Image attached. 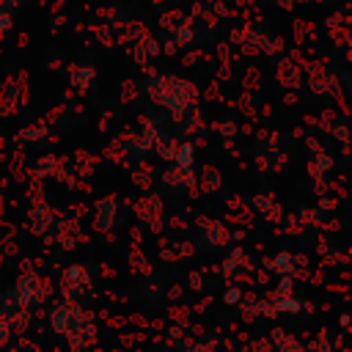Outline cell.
Segmentation results:
<instances>
[{"mask_svg": "<svg viewBox=\"0 0 352 352\" xmlns=\"http://www.w3.org/2000/svg\"><path fill=\"white\" fill-rule=\"evenodd\" d=\"M50 330L72 349V352H88L99 338V322L91 308L72 300H55L50 305Z\"/></svg>", "mask_w": 352, "mask_h": 352, "instance_id": "obj_1", "label": "cell"}, {"mask_svg": "<svg viewBox=\"0 0 352 352\" xmlns=\"http://www.w3.org/2000/svg\"><path fill=\"white\" fill-rule=\"evenodd\" d=\"M6 294H8V300H11V305H14L16 311H28V314H30V311L41 308V305L50 300L52 286H50V280L41 278L38 272L25 270V272L16 278V283H14Z\"/></svg>", "mask_w": 352, "mask_h": 352, "instance_id": "obj_2", "label": "cell"}, {"mask_svg": "<svg viewBox=\"0 0 352 352\" xmlns=\"http://www.w3.org/2000/svg\"><path fill=\"white\" fill-rule=\"evenodd\" d=\"M58 289L63 294V300H72V302H85L94 292V267L91 264H69L63 272H60V280H58Z\"/></svg>", "mask_w": 352, "mask_h": 352, "instance_id": "obj_3", "label": "cell"}, {"mask_svg": "<svg viewBox=\"0 0 352 352\" xmlns=\"http://www.w3.org/2000/svg\"><path fill=\"white\" fill-rule=\"evenodd\" d=\"M154 88L157 91H151V96L157 102H162L165 107H170L173 113H182L195 96L192 85L187 80H179V77H154Z\"/></svg>", "mask_w": 352, "mask_h": 352, "instance_id": "obj_4", "label": "cell"}, {"mask_svg": "<svg viewBox=\"0 0 352 352\" xmlns=\"http://www.w3.org/2000/svg\"><path fill=\"white\" fill-rule=\"evenodd\" d=\"M118 223V201L113 195H104L96 201V214H94V228L99 234H110V228H116Z\"/></svg>", "mask_w": 352, "mask_h": 352, "instance_id": "obj_5", "label": "cell"}, {"mask_svg": "<svg viewBox=\"0 0 352 352\" xmlns=\"http://www.w3.org/2000/svg\"><path fill=\"white\" fill-rule=\"evenodd\" d=\"M201 242L206 245V248H220V245H226L228 242V228L223 226V223H217V220H204L201 223Z\"/></svg>", "mask_w": 352, "mask_h": 352, "instance_id": "obj_6", "label": "cell"}, {"mask_svg": "<svg viewBox=\"0 0 352 352\" xmlns=\"http://www.w3.org/2000/svg\"><path fill=\"white\" fill-rule=\"evenodd\" d=\"M267 267H270V270H275L280 278H289V280H292V278L297 275L300 258H297L294 253H286V250H283V253H278L275 258H270V261H267Z\"/></svg>", "mask_w": 352, "mask_h": 352, "instance_id": "obj_7", "label": "cell"}, {"mask_svg": "<svg viewBox=\"0 0 352 352\" xmlns=\"http://www.w3.org/2000/svg\"><path fill=\"white\" fill-rule=\"evenodd\" d=\"M52 223H55V214H52V209L47 206V204H36L33 209H30V226H33V234H47L50 228H52Z\"/></svg>", "mask_w": 352, "mask_h": 352, "instance_id": "obj_8", "label": "cell"}, {"mask_svg": "<svg viewBox=\"0 0 352 352\" xmlns=\"http://www.w3.org/2000/svg\"><path fill=\"white\" fill-rule=\"evenodd\" d=\"M72 85L82 94V91H88L91 85H94V80H96V69L91 66V63H77V66H72Z\"/></svg>", "mask_w": 352, "mask_h": 352, "instance_id": "obj_9", "label": "cell"}, {"mask_svg": "<svg viewBox=\"0 0 352 352\" xmlns=\"http://www.w3.org/2000/svg\"><path fill=\"white\" fill-rule=\"evenodd\" d=\"M173 160H176V170L184 176V179H190V182H195V176H192V143H182L179 146V151L173 154Z\"/></svg>", "mask_w": 352, "mask_h": 352, "instance_id": "obj_10", "label": "cell"}, {"mask_svg": "<svg viewBox=\"0 0 352 352\" xmlns=\"http://www.w3.org/2000/svg\"><path fill=\"white\" fill-rule=\"evenodd\" d=\"M16 96H19L16 80H8L6 88H3V94H0V107H3V113H14V107H16Z\"/></svg>", "mask_w": 352, "mask_h": 352, "instance_id": "obj_11", "label": "cell"}, {"mask_svg": "<svg viewBox=\"0 0 352 352\" xmlns=\"http://www.w3.org/2000/svg\"><path fill=\"white\" fill-rule=\"evenodd\" d=\"M60 228H63V231H60V245H63L66 250L77 248V245H80V239H82V236H80V231H77V226L69 220V223H63Z\"/></svg>", "mask_w": 352, "mask_h": 352, "instance_id": "obj_12", "label": "cell"}, {"mask_svg": "<svg viewBox=\"0 0 352 352\" xmlns=\"http://www.w3.org/2000/svg\"><path fill=\"white\" fill-rule=\"evenodd\" d=\"M278 77H280V82L283 85H289V88H294L297 85V72H294V66L292 63H280V72H278Z\"/></svg>", "mask_w": 352, "mask_h": 352, "instance_id": "obj_13", "label": "cell"}, {"mask_svg": "<svg viewBox=\"0 0 352 352\" xmlns=\"http://www.w3.org/2000/svg\"><path fill=\"white\" fill-rule=\"evenodd\" d=\"M44 135H47V126H41V124H30V126L22 132V140H25V143H38Z\"/></svg>", "mask_w": 352, "mask_h": 352, "instance_id": "obj_14", "label": "cell"}, {"mask_svg": "<svg viewBox=\"0 0 352 352\" xmlns=\"http://www.w3.org/2000/svg\"><path fill=\"white\" fill-rule=\"evenodd\" d=\"M11 11H6V8H0V38H6L8 33H11Z\"/></svg>", "mask_w": 352, "mask_h": 352, "instance_id": "obj_15", "label": "cell"}, {"mask_svg": "<svg viewBox=\"0 0 352 352\" xmlns=\"http://www.w3.org/2000/svg\"><path fill=\"white\" fill-rule=\"evenodd\" d=\"M242 297H245V294H242L239 286H228V289H226V302H228V305H239Z\"/></svg>", "mask_w": 352, "mask_h": 352, "instance_id": "obj_16", "label": "cell"}, {"mask_svg": "<svg viewBox=\"0 0 352 352\" xmlns=\"http://www.w3.org/2000/svg\"><path fill=\"white\" fill-rule=\"evenodd\" d=\"M22 3H25V0H0V8H6V11H8V8H14V6H22Z\"/></svg>", "mask_w": 352, "mask_h": 352, "instance_id": "obj_17", "label": "cell"}, {"mask_svg": "<svg viewBox=\"0 0 352 352\" xmlns=\"http://www.w3.org/2000/svg\"><path fill=\"white\" fill-rule=\"evenodd\" d=\"M220 129H223V135H226V138H231V135H234V129H236V126H234V124H231V121H226V124H223V126H220Z\"/></svg>", "mask_w": 352, "mask_h": 352, "instance_id": "obj_18", "label": "cell"}, {"mask_svg": "<svg viewBox=\"0 0 352 352\" xmlns=\"http://www.w3.org/2000/svg\"><path fill=\"white\" fill-rule=\"evenodd\" d=\"M275 3H278V6H292L294 0H275Z\"/></svg>", "mask_w": 352, "mask_h": 352, "instance_id": "obj_19", "label": "cell"}]
</instances>
